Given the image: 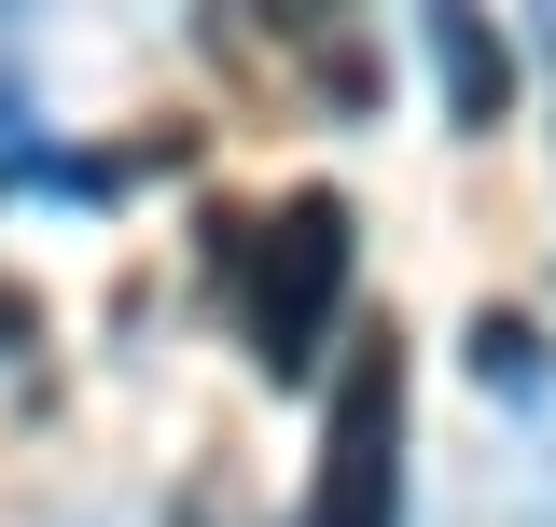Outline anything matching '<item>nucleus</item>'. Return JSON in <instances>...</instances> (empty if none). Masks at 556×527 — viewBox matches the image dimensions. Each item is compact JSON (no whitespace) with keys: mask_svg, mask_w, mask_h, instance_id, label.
<instances>
[{"mask_svg":"<svg viewBox=\"0 0 556 527\" xmlns=\"http://www.w3.org/2000/svg\"><path fill=\"white\" fill-rule=\"evenodd\" d=\"M348 195H292L251 236V361L265 375H320V347H334L348 320Z\"/></svg>","mask_w":556,"mask_h":527,"instance_id":"1","label":"nucleus"},{"mask_svg":"<svg viewBox=\"0 0 556 527\" xmlns=\"http://www.w3.org/2000/svg\"><path fill=\"white\" fill-rule=\"evenodd\" d=\"M306 527H404V333L348 347L334 402H320V500Z\"/></svg>","mask_w":556,"mask_h":527,"instance_id":"2","label":"nucleus"},{"mask_svg":"<svg viewBox=\"0 0 556 527\" xmlns=\"http://www.w3.org/2000/svg\"><path fill=\"white\" fill-rule=\"evenodd\" d=\"M431 42H445V83H459V126H486V112L515 98V69L486 56V28H473V14H431Z\"/></svg>","mask_w":556,"mask_h":527,"instance_id":"3","label":"nucleus"},{"mask_svg":"<svg viewBox=\"0 0 556 527\" xmlns=\"http://www.w3.org/2000/svg\"><path fill=\"white\" fill-rule=\"evenodd\" d=\"M529 347H543V333L486 306V320H473V375H486V389H501V375H515V389H543V361H529Z\"/></svg>","mask_w":556,"mask_h":527,"instance_id":"4","label":"nucleus"}]
</instances>
